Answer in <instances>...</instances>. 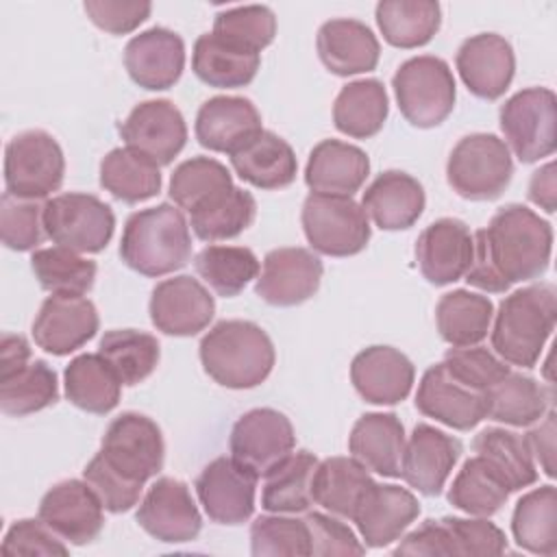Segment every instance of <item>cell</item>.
<instances>
[{"label": "cell", "instance_id": "cell-1", "mask_svg": "<svg viewBox=\"0 0 557 557\" xmlns=\"http://www.w3.org/2000/svg\"><path fill=\"white\" fill-rule=\"evenodd\" d=\"M472 239L466 281L476 289L503 294L513 283L540 278L548 270L553 226L524 205L500 207Z\"/></svg>", "mask_w": 557, "mask_h": 557}, {"label": "cell", "instance_id": "cell-2", "mask_svg": "<svg viewBox=\"0 0 557 557\" xmlns=\"http://www.w3.org/2000/svg\"><path fill=\"white\" fill-rule=\"evenodd\" d=\"M557 322V289L535 283L511 292L498 305L492 348L509 366L533 368Z\"/></svg>", "mask_w": 557, "mask_h": 557}, {"label": "cell", "instance_id": "cell-3", "mask_svg": "<svg viewBox=\"0 0 557 557\" xmlns=\"http://www.w3.org/2000/svg\"><path fill=\"white\" fill-rule=\"evenodd\" d=\"M200 363L222 387L250 389L261 385L274 368L270 335L250 320H222L200 339Z\"/></svg>", "mask_w": 557, "mask_h": 557}, {"label": "cell", "instance_id": "cell-4", "mask_svg": "<svg viewBox=\"0 0 557 557\" xmlns=\"http://www.w3.org/2000/svg\"><path fill=\"white\" fill-rule=\"evenodd\" d=\"M122 261L144 276H165L191 259V233L183 211L161 202L128 215L122 239Z\"/></svg>", "mask_w": 557, "mask_h": 557}, {"label": "cell", "instance_id": "cell-5", "mask_svg": "<svg viewBox=\"0 0 557 557\" xmlns=\"http://www.w3.org/2000/svg\"><path fill=\"white\" fill-rule=\"evenodd\" d=\"M403 117L418 128L442 124L455 107V78L448 63L433 54L407 59L392 78Z\"/></svg>", "mask_w": 557, "mask_h": 557}, {"label": "cell", "instance_id": "cell-6", "mask_svg": "<svg viewBox=\"0 0 557 557\" xmlns=\"http://www.w3.org/2000/svg\"><path fill=\"white\" fill-rule=\"evenodd\" d=\"M513 161L507 144L492 133L461 137L450 150L446 181L466 200H494L509 185Z\"/></svg>", "mask_w": 557, "mask_h": 557}, {"label": "cell", "instance_id": "cell-7", "mask_svg": "<svg viewBox=\"0 0 557 557\" xmlns=\"http://www.w3.org/2000/svg\"><path fill=\"white\" fill-rule=\"evenodd\" d=\"M300 220L309 246L320 255L350 257L370 242L368 215L352 196L309 194Z\"/></svg>", "mask_w": 557, "mask_h": 557}, {"label": "cell", "instance_id": "cell-8", "mask_svg": "<svg viewBox=\"0 0 557 557\" xmlns=\"http://www.w3.org/2000/svg\"><path fill=\"white\" fill-rule=\"evenodd\" d=\"M65 176V157L59 141L39 128L17 133L4 148V185L7 191L41 200L57 191Z\"/></svg>", "mask_w": 557, "mask_h": 557}, {"label": "cell", "instance_id": "cell-9", "mask_svg": "<svg viewBox=\"0 0 557 557\" xmlns=\"http://www.w3.org/2000/svg\"><path fill=\"white\" fill-rule=\"evenodd\" d=\"M507 148L520 163H535L557 148V100L548 87L513 94L498 113Z\"/></svg>", "mask_w": 557, "mask_h": 557}, {"label": "cell", "instance_id": "cell-10", "mask_svg": "<svg viewBox=\"0 0 557 557\" xmlns=\"http://www.w3.org/2000/svg\"><path fill=\"white\" fill-rule=\"evenodd\" d=\"M46 235L74 252H100L113 237L115 215L94 194H59L44 205Z\"/></svg>", "mask_w": 557, "mask_h": 557}, {"label": "cell", "instance_id": "cell-11", "mask_svg": "<svg viewBox=\"0 0 557 557\" xmlns=\"http://www.w3.org/2000/svg\"><path fill=\"white\" fill-rule=\"evenodd\" d=\"M98 453L117 472L144 485L161 472L165 442L154 420L137 411H124L107 426Z\"/></svg>", "mask_w": 557, "mask_h": 557}, {"label": "cell", "instance_id": "cell-12", "mask_svg": "<svg viewBox=\"0 0 557 557\" xmlns=\"http://www.w3.org/2000/svg\"><path fill=\"white\" fill-rule=\"evenodd\" d=\"M296 446V433L289 418L276 409L259 407L246 411L231 429V457L263 476L274 463L287 457Z\"/></svg>", "mask_w": 557, "mask_h": 557}, {"label": "cell", "instance_id": "cell-13", "mask_svg": "<svg viewBox=\"0 0 557 557\" xmlns=\"http://www.w3.org/2000/svg\"><path fill=\"white\" fill-rule=\"evenodd\" d=\"M126 148L148 157L152 163L170 165L185 148L187 124L178 107L165 98L139 102L120 124Z\"/></svg>", "mask_w": 557, "mask_h": 557}, {"label": "cell", "instance_id": "cell-14", "mask_svg": "<svg viewBox=\"0 0 557 557\" xmlns=\"http://www.w3.org/2000/svg\"><path fill=\"white\" fill-rule=\"evenodd\" d=\"M257 474L233 457L209 461L196 479L198 500L218 524H242L255 511Z\"/></svg>", "mask_w": 557, "mask_h": 557}, {"label": "cell", "instance_id": "cell-15", "mask_svg": "<svg viewBox=\"0 0 557 557\" xmlns=\"http://www.w3.org/2000/svg\"><path fill=\"white\" fill-rule=\"evenodd\" d=\"M135 518L148 535L165 544L191 542L202 529L189 487L172 476H161L148 487Z\"/></svg>", "mask_w": 557, "mask_h": 557}, {"label": "cell", "instance_id": "cell-16", "mask_svg": "<svg viewBox=\"0 0 557 557\" xmlns=\"http://www.w3.org/2000/svg\"><path fill=\"white\" fill-rule=\"evenodd\" d=\"M39 518L63 542L83 546L100 535L104 527V507L85 479H65L44 494Z\"/></svg>", "mask_w": 557, "mask_h": 557}, {"label": "cell", "instance_id": "cell-17", "mask_svg": "<svg viewBox=\"0 0 557 557\" xmlns=\"http://www.w3.org/2000/svg\"><path fill=\"white\" fill-rule=\"evenodd\" d=\"M322 261L307 248L285 246L265 255L255 294L274 307H296L309 300L322 281Z\"/></svg>", "mask_w": 557, "mask_h": 557}, {"label": "cell", "instance_id": "cell-18", "mask_svg": "<svg viewBox=\"0 0 557 557\" xmlns=\"http://www.w3.org/2000/svg\"><path fill=\"white\" fill-rule=\"evenodd\" d=\"M148 311L157 331L174 337H191L213 320L215 300L198 278L181 274L154 285Z\"/></svg>", "mask_w": 557, "mask_h": 557}, {"label": "cell", "instance_id": "cell-19", "mask_svg": "<svg viewBox=\"0 0 557 557\" xmlns=\"http://www.w3.org/2000/svg\"><path fill=\"white\" fill-rule=\"evenodd\" d=\"M98 326L100 318L89 298L52 294L41 302L30 333L41 350L63 357L83 348L96 335Z\"/></svg>", "mask_w": 557, "mask_h": 557}, {"label": "cell", "instance_id": "cell-20", "mask_svg": "<svg viewBox=\"0 0 557 557\" xmlns=\"http://www.w3.org/2000/svg\"><path fill=\"white\" fill-rule=\"evenodd\" d=\"M461 453L463 446L457 437L420 422L405 442L400 476L420 494L440 496Z\"/></svg>", "mask_w": 557, "mask_h": 557}, {"label": "cell", "instance_id": "cell-21", "mask_svg": "<svg viewBox=\"0 0 557 557\" xmlns=\"http://www.w3.org/2000/svg\"><path fill=\"white\" fill-rule=\"evenodd\" d=\"M455 65L470 94L481 100H496L513 81L516 57L505 37L479 33L459 46Z\"/></svg>", "mask_w": 557, "mask_h": 557}, {"label": "cell", "instance_id": "cell-22", "mask_svg": "<svg viewBox=\"0 0 557 557\" xmlns=\"http://www.w3.org/2000/svg\"><path fill=\"white\" fill-rule=\"evenodd\" d=\"M472 233L457 218L431 222L416 242V261L431 285H450L466 276L472 263Z\"/></svg>", "mask_w": 557, "mask_h": 557}, {"label": "cell", "instance_id": "cell-23", "mask_svg": "<svg viewBox=\"0 0 557 557\" xmlns=\"http://www.w3.org/2000/svg\"><path fill=\"white\" fill-rule=\"evenodd\" d=\"M416 409L450 429L470 431L485 418V394L459 383L444 363H435L420 379Z\"/></svg>", "mask_w": 557, "mask_h": 557}, {"label": "cell", "instance_id": "cell-24", "mask_svg": "<svg viewBox=\"0 0 557 557\" xmlns=\"http://www.w3.org/2000/svg\"><path fill=\"white\" fill-rule=\"evenodd\" d=\"M418 516L420 503L407 487L374 481L357 505L352 522L366 548H383L400 540Z\"/></svg>", "mask_w": 557, "mask_h": 557}, {"label": "cell", "instance_id": "cell-25", "mask_svg": "<svg viewBox=\"0 0 557 557\" xmlns=\"http://www.w3.org/2000/svg\"><path fill=\"white\" fill-rule=\"evenodd\" d=\"M128 76L144 89H170L185 67V44L170 28L152 26L135 35L124 48Z\"/></svg>", "mask_w": 557, "mask_h": 557}, {"label": "cell", "instance_id": "cell-26", "mask_svg": "<svg viewBox=\"0 0 557 557\" xmlns=\"http://www.w3.org/2000/svg\"><path fill=\"white\" fill-rule=\"evenodd\" d=\"M413 363L392 346L363 348L350 363V381L357 394L372 405L403 403L413 387Z\"/></svg>", "mask_w": 557, "mask_h": 557}, {"label": "cell", "instance_id": "cell-27", "mask_svg": "<svg viewBox=\"0 0 557 557\" xmlns=\"http://www.w3.org/2000/svg\"><path fill=\"white\" fill-rule=\"evenodd\" d=\"M196 139L202 148L228 157L261 133V113L242 96H213L198 109Z\"/></svg>", "mask_w": 557, "mask_h": 557}, {"label": "cell", "instance_id": "cell-28", "mask_svg": "<svg viewBox=\"0 0 557 557\" xmlns=\"http://www.w3.org/2000/svg\"><path fill=\"white\" fill-rule=\"evenodd\" d=\"M318 57L322 65L337 76H355L376 67L381 46L376 35L359 20L337 17L320 26Z\"/></svg>", "mask_w": 557, "mask_h": 557}, {"label": "cell", "instance_id": "cell-29", "mask_svg": "<svg viewBox=\"0 0 557 557\" xmlns=\"http://www.w3.org/2000/svg\"><path fill=\"white\" fill-rule=\"evenodd\" d=\"M370 174L368 154L352 144L324 139L313 146L305 168V183L311 194L352 196Z\"/></svg>", "mask_w": 557, "mask_h": 557}, {"label": "cell", "instance_id": "cell-30", "mask_svg": "<svg viewBox=\"0 0 557 557\" xmlns=\"http://www.w3.org/2000/svg\"><path fill=\"white\" fill-rule=\"evenodd\" d=\"M426 205L424 187L418 178L400 170L381 172L363 191L366 215L383 231H405L418 222Z\"/></svg>", "mask_w": 557, "mask_h": 557}, {"label": "cell", "instance_id": "cell-31", "mask_svg": "<svg viewBox=\"0 0 557 557\" xmlns=\"http://www.w3.org/2000/svg\"><path fill=\"white\" fill-rule=\"evenodd\" d=\"M350 457L381 476H400L405 429L396 413H363L348 435Z\"/></svg>", "mask_w": 557, "mask_h": 557}, {"label": "cell", "instance_id": "cell-32", "mask_svg": "<svg viewBox=\"0 0 557 557\" xmlns=\"http://www.w3.org/2000/svg\"><path fill=\"white\" fill-rule=\"evenodd\" d=\"M235 174L257 189L289 187L298 172L292 146L272 131L257 133L239 150L231 154Z\"/></svg>", "mask_w": 557, "mask_h": 557}, {"label": "cell", "instance_id": "cell-33", "mask_svg": "<svg viewBox=\"0 0 557 557\" xmlns=\"http://www.w3.org/2000/svg\"><path fill=\"white\" fill-rule=\"evenodd\" d=\"M318 459L309 450H292L263 474L261 507L270 513H302L313 505Z\"/></svg>", "mask_w": 557, "mask_h": 557}, {"label": "cell", "instance_id": "cell-34", "mask_svg": "<svg viewBox=\"0 0 557 557\" xmlns=\"http://www.w3.org/2000/svg\"><path fill=\"white\" fill-rule=\"evenodd\" d=\"M553 405V389L533 376L509 372L485 389V418L509 426H531Z\"/></svg>", "mask_w": 557, "mask_h": 557}, {"label": "cell", "instance_id": "cell-35", "mask_svg": "<svg viewBox=\"0 0 557 557\" xmlns=\"http://www.w3.org/2000/svg\"><path fill=\"white\" fill-rule=\"evenodd\" d=\"M374 485L370 470L352 457H329L313 474V503L324 511L352 520L363 494Z\"/></svg>", "mask_w": 557, "mask_h": 557}, {"label": "cell", "instance_id": "cell-36", "mask_svg": "<svg viewBox=\"0 0 557 557\" xmlns=\"http://www.w3.org/2000/svg\"><path fill=\"white\" fill-rule=\"evenodd\" d=\"M259 65L261 57L257 52H248L233 44H226L213 33L200 35L194 44L191 70L209 87H246L257 76Z\"/></svg>", "mask_w": 557, "mask_h": 557}, {"label": "cell", "instance_id": "cell-37", "mask_svg": "<svg viewBox=\"0 0 557 557\" xmlns=\"http://www.w3.org/2000/svg\"><path fill=\"white\" fill-rule=\"evenodd\" d=\"M389 113L387 91L376 78L346 83L333 104L335 128L355 139L374 137Z\"/></svg>", "mask_w": 557, "mask_h": 557}, {"label": "cell", "instance_id": "cell-38", "mask_svg": "<svg viewBox=\"0 0 557 557\" xmlns=\"http://www.w3.org/2000/svg\"><path fill=\"white\" fill-rule=\"evenodd\" d=\"M494 305L487 296L468 289H453L437 300L435 324L450 346H474L487 337Z\"/></svg>", "mask_w": 557, "mask_h": 557}, {"label": "cell", "instance_id": "cell-39", "mask_svg": "<svg viewBox=\"0 0 557 557\" xmlns=\"http://www.w3.org/2000/svg\"><path fill=\"white\" fill-rule=\"evenodd\" d=\"M63 379L67 400L83 411L104 416L120 403L122 383L98 352L74 357L67 363Z\"/></svg>", "mask_w": 557, "mask_h": 557}, {"label": "cell", "instance_id": "cell-40", "mask_svg": "<svg viewBox=\"0 0 557 557\" xmlns=\"http://www.w3.org/2000/svg\"><path fill=\"white\" fill-rule=\"evenodd\" d=\"M376 24L389 46L409 50L435 37L442 9L435 0H383L376 4Z\"/></svg>", "mask_w": 557, "mask_h": 557}, {"label": "cell", "instance_id": "cell-41", "mask_svg": "<svg viewBox=\"0 0 557 557\" xmlns=\"http://www.w3.org/2000/svg\"><path fill=\"white\" fill-rule=\"evenodd\" d=\"M511 533L516 544L533 555L553 557L557 553V492L553 485H540L516 503Z\"/></svg>", "mask_w": 557, "mask_h": 557}, {"label": "cell", "instance_id": "cell-42", "mask_svg": "<svg viewBox=\"0 0 557 557\" xmlns=\"http://www.w3.org/2000/svg\"><path fill=\"white\" fill-rule=\"evenodd\" d=\"M472 450L481 455L503 476L511 494L537 481L535 459L529 450V444L524 435L516 431L503 426H487L474 437Z\"/></svg>", "mask_w": 557, "mask_h": 557}, {"label": "cell", "instance_id": "cell-43", "mask_svg": "<svg viewBox=\"0 0 557 557\" xmlns=\"http://www.w3.org/2000/svg\"><path fill=\"white\" fill-rule=\"evenodd\" d=\"M100 185L117 200L135 205L161 189L159 165L131 148H113L100 161Z\"/></svg>", "mask_w": 557, "mask_h": 557}, {"label": "cell", "instance_id": "cell-44", "mask_svg": "<svg viewBox=\"0 0 557 557\" xmlns=\"http://www.w3.org/2000/svg\"><path fill=\"white\" fill-rule=\"evenodd\" d=\"M98 355L111 366L122 385H137L146 381L161 357L154 335L135 329H113L100 337Z\"/></svg>", "mask_w": 557, "mask_h": 557}, {"label": "cell", "instance_id": "cell-45", "mask_svg": "<svg viewBox=\"0 0 557 557\" xmlns=\"http://www.w3.org/2000/svg\"><path fill=\"white\" fill-rule=\"evenodd\" d=\"M511 490L503 481V476L481 457H470L448 490V503L470 516H494L503 509Z\"/></svg>", "mask_w": 557, "mask_h": 557}, {"label": "cell", "instance_id": "cell-46", "mask_svg": "<svg viewBox=\"0 0 557 557\" xmlns=\"http://www.w3.org/2000/svg\"><path fill=\"white\" fill-rule=\"evenodd\" d=\"M255 215L257 202L252 194L233 185L189 213V226L198 239L213 244L244 233L255 222Z\"/></svg>", "mask_w": 557, "mask_h": 557}, {"label": "cell", "instance_id": "cell-47", "mask_svg": "<svg viewBox=\"0 0 557 557\" xmlns=\"http://www.w3.org/2000/svg\"><path fill=\"white\" fill-rule=\"evenodd\" d=\"M59 400L57 372L41 359L28 361L13 374L0 376V409L7 416H28Z\"/></svg>", "mask_w": 557, "mask_h": 557}, {"label": "cell", "instance_id": "cell-48", "mask_svg": "<svg viewBox=\"0 0 557 557\" xmlns=\"http://www.w3.org/2000/svg\"><path fill=\"white\" fill-rule=\"evenodd\" d=\"M194 268L198 276L224 298H233L259 276V259L246 246H207L196 259Z\"/></svg>", "mask_w": 557, "mask_h": 557}, {"label": "cell", "instance_id": "cell-49", "mask_svg": "<svg viewBox=\"0 0 557 557\" xmlns=\"http://www.w3.org/2000/svg\"><path fill=\"white\" fill-rule=\"evenodd\" d=\"M30 268L37 283L50 294L83 296L94 287L96 263L81 252L63 246L39 248L30 257Z\"/></svg>", "mask_w": 557, "mask_h": 557}, {"label": "cell", "instance_id": "cell-50", "mask_svg": "<svg viewBox=\"0 0 557 557\" xmlns=\"http://www.w3.org/2000/svg\"><path fill=\"white\" fill-rule=\"evenodd\" d=\"M231 187L233 176L224 163L211 157H194L174 168L170 178V198L181 211L194 213Z\"/></svg>", "mask_w": 557, "mask_h": 557}, {"label": "cell", "instance_id": "cell-51", "mask_svg": "<svg viewBox=\"0 0 557 557\" xmlns=\"http://www.w3.org/2000/svg\"><path fill=\"white\" fill-rule=\"evenodd\" d=\"M211 33L226 44L259 54L276 35V17L274 11L263 4L233 7L215 13Z\"/></svg>", "mask_w": 557, "mask_h": 557}, {"label": "cell", "instance_id": "cell-52", "mask_svg": "<svg viewBox=\"0 0 557 557\" xmlns=\"http://www.w3.org/2000/svg\"><path fill=\"white\" fill-rule=\"evenodd\" d=\"M250 553L255 557L265 555H289V557H305L311 555L309 544V529L305 518H289V516H259L250 524Z\"/></svg>", "mask_w": 557, "mask_h": 557}, {"label": "cell", "instance_id": "cell-53", "mask_svg": "<svg viewBox=\"0 0 557 557\" xmlns=\"http://www.w3.org/2000/svg\"><path fill=\"white\" fill-rule=\"evenodd\" d=\"M0 237L11 250H33L48 237L44 228V205L4 191L0 198Z\"/></svg>", "mask_w": 557, "mask_h": 557}, {"label": "cell", "instance_id": "cell-54", "mask_svg": "<svg viewBox=\"0 0 557 557\" xmlns=\"http://www.w3.org/2000/svg\"><path fill=\"white\" fill-rule=\"evenodd\" d=\"M444 368L455 376L459 383L483 392L490 389L496 381L511 372L509 363H505L496 352L487 350L485 346H453L444 355Z\"/></svg>", "mask_w": 557, "mask_h": 557}, {"label": "cell", "instance_id": "cell-55", "mask_svg": "<svg viewBox=\"0 0 557 557\" xmlns=\"http://www.w3.org/2000/svg\"><path fill=\"white\" fill-rule=\"evenodd\" d=\"M83 479L91 485L102 507L111 513H124L133 509L139 503V496L144 490L141 483L131 481L128 476L117 472L113 466H109L100 453H96L91 461L85 466Z\"/></svg>", "mask_w": 557, "mask_h": 557}, {"label": "cell", "instance_id": "cell-56", "mask_svg": "<svg viewBox=\"0 0 557 557\" xmlns=\"http://www.w3.org/2000/svg\"><path fill=\"white\" fill-rule=\"evenodd\" d=\"M309 529V544L313 557H335V555H363L366 544L359 542L355 531L342 522V518L322 511H309L305 516Z\"/></svg>", "mask_w": 557, "mask_h": 557}, {"label": "cell", "instance_id": "cell-57", "mask_svg": "<svg viewBox=\"0 0 557 557\" xmlns=\"http://www.w3.org/2000/svg\"><path fill=\"white\" fill-rule=\"evenodd\" d=\"M455 555H500L507 548L505 533L487 518H444Z\"/></svg>", "mask_w": 557, "mask_h": 557}, {"label": "cell", "instance_id": "cell-58", "mask_svg": "<svg viewBox=\"0 0 557 557\" xmlns=\"http://www.w3.org/2000/svg\"><path fill=\"white\" fill-rule=\"evenodd\" d=\"M4 555H61L65 557L70 548L63 540L41 520L24 518L9 527L2 540Z\"/></svg>", "mask_w": 557, "mask_h": 557}, {"label": "cell", "instance_id": "cell-59", "mask_svg": "<svg viewBox=\"0 0 557 557\" xmlns=\"http://www.w3.org/2000/svg\"><path fill=\"white\" fill-rule=\"evenodd\" d=\"M83 9L104 33L126 35L148 20L152 4L144 0H87Z\"/></svg>", "mask_w": 557, "mask_h": 557}, {"label": "cell", "instance_id": "cell-60", "mask_svg": "<svg viewBox=\"0 0 557 557\" xmlns=\"http://www.w3.org/2000/svg\"><path fill=\"white\" fill-rule=\"evenodd\" d=\"M394 555H426V557L455 555L453 537L444 518L424 520L418 529H413L403 537V542L394 548Z\"/></svg>", "mask_w": 557, "mask_h": 557}, {"label": "cell", "instance_id": "cell-61", "mask_svg": "<svg viewBox=\"0 0 557 557\" xmlns=\"http://www.w3.org/2000/svg\"><path fill=\"white\" fill-rule=\"evenodd\" d=\"M529 450L533 459L540 461L542 470L546 476H555V411L553 407L544 413L540 424H535L527 435H524Z\"/></svg>", "mask_w": 557, "mask_h": 557}, {"label": "cell", "instance_id": "cell-62", "mask_svg": "<svg viewBox=\"0 0 557 557\" xmlns=\"http://www.w3.org/2000/svg\"><path fill=\"white\" fill-rule=\"evenodd\" d=\"M557 185H555V163L548 161L540 170L533 172L529 181V198L533 205L544 209L546 213H555V196H557Z\"/></svg>", "mask_w": 557, "mask_h": 557}, {"label": "cell", "instance_id": "cell-63", "mask_svg": "<svg viewBox=\"0 0 557 557\" xmlns=\"http://www.w3.org/2000/svg\"><path fill=\"white\" fill-rule=\"evenodd\" d=\"M30 361V346L22 335L2 333L0 337V376L13 374Z\"/></svg>", "mask_w": 557, "mask_h": 557}]
</instances>
